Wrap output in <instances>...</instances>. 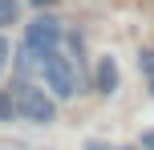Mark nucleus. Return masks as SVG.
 Listing matches in <instances>:
<instances>
[{
  "instance_id": "f257e3e1",
  "label": "nucleus",
  "mask_w": 154,
  "mask_h": 150,
  "mask_svg": "<svg viewBox=\"0 0 154 150\" xmlns=\"http://www.w3.org/2000/svg\"><path fill=\"white\" fill-rule=\"evenodd\" d=\"M16 114L29 122H37V126H49V122L57 118V106L53 97L45 93V89H37L32 81H24V85H16Z\"/></svg>"
},
{
  "instance_id": "f03ea898",
  "label": "nucleus",
  "mask_w": 154,
  "mask_h": 150,
  "mask_svg": "<svg viewBox=\"0 0 154 150\" xmlns=\"http://www.w3.org/2000/svg\"><path fill=\"white\" fill-rule=\"evenodd\" d=\"M45 77H49V89H53V93H61V97L77 93V69H73V61L61 53V49L45 57Z\"/></svg>"
},
{
  "instance_id": "7ed1b4c3",
  "label": "nucleus",
  "mask_w": 154,
  "mask_h": 150,
  "mask_svg": "<svg viewBox=\"0 0 154 150\" xmlns=\"http://www.w3.org/2000/svg\"><path fill=\"white\" fill-rule=\"evenodd\" d=\"M24 45H29V49H37L41 57L57 53V49H61V24H57L53 16H37V20H29Z\"/></svg>"
},
{
  "instance_id": "20e7f679",
  "label": "nucleus",
  "mask_w": 154,
  "mask_h": 150,
  "mask_svg": "<svg viewBox=\"0 0 154 150\" xmlns=\"http://www.w3.org/2000/svg\"><path fill=\"white\" fill-rule=\"evenodd\" d=\"M93 85H97V93H114V89H118V65H114V57H101V61H97Z\"/></svg>"
},
{
  "instance_id": "39448f33",
  "label": "nucleus",
  "mask_w": 154,
  "mask_h": 150,
  "mask_svg": "<svg viewBox=\"0 0 154 150\" xmlns=\"http://www.w3.org/2000/svg\"><path fill=\"white\" fill-rule=\"evenodd\" d=\"M16 20V0H0V24H12Z\"/></svg>"
},
{
  "instance_id": "423d86ee",
  "label": "nucleus",
  "mask_w": 154,
  "mask_h": 150,
  "mask_svg": "<svg viewBox=\"0 0 154 150\" xmlns=\"http://www.w3.org/2000/svg\"><path fill=\"white\" fill-rule=\"evenodd\" d=\"M4 69H8V41L0 37V73H4Z\"/></svg>"
},
{
  "instance_id": "0eeeda50",
  "label": "nucleus",
  "mask_w": 154,
  "mask_h": 150,
  "mask_svg": "<svg viewBox=\"0 0 154 150\" xmlns=\"http://www.w3.org/2000/svg\"><path fill=\"white\" fill-rule=\"evenodd\" d=\"M142 69L154 73V49H146V53H142Z\"/></svg>"
},
{
  "instance_id": "6e6552de",
  "label": "nucleus",
  "mask_w": 154,
  "mask_h": 150,
  "mask_svg": "<svg viewBox=\"0 0 154 150\" xmlns=\"http://www.w3.org/2000/svg\"><path fill=\"white\" fill-rule=\"evenodd\" d=\"M142 150H154V130H146V134H142Z\"/></svg>"
},
{
  "instance_id": "1a4fd4ad",
  "label": "nucleus",
  "mask_w": 154,
  "mask_h": 150,
  "mask_svg": "<svg viewBox=\"0 0 154 150\" xmlns=\"http://www.w3.org/2000/svg\"><path fill=\"white\" fill-rule=\"evenodd\" d=\"M85 150H109L106 142H89V146H85Z\"/></svg>"
},
{
  "instance_id": "9d476101",
  "label": "nucleus",
  "mask_w": 154,
  "mask_h": 150,
  "mask_svg": "<svg viewBox=\"0 0 154 150\" xmlns=\"http://www.w3.org/2000/svg\"><path fill=\"white\" fill-rule=\"evenodd\" d=\"M32 4H41V8H45V4H53V0H32Z\"/></svg>"
},
{
  "instance_id": "9b49d317",
  "label": "nucleus",
  "mask_w": 154,
  "mask_h": 150,
  "mask_svg": "<svg viewBox=\"0 0 154 150\" xmlns=\"http://www.w3.org/2000/svg\"><path fill=\"white\" fill-rule=\"evenodd\" d=\"M122 150H134V146H122Z\"/></svg>"
}]
</instances>
